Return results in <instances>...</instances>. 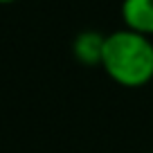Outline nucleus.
<instances>
[{
    "label": "nucleus",
    "mask_w": 153,
    "mask_h": 153,
    "mask_svg": "<svg viewBox=\"0 0 153 153\" xmlns=\"http://www.w3.org/2000/svg\"><path fill=\"white\" fill-rule=\"evenodd\" d=\"M104 48H106V36L97 29H83L74 36L72 41V54L81 65L101 68L104 61Z\"/></svg>",
    "instance_id": "nucleus-2"
},
{
    "label": "nucleus",
    "mask_w": 153,
    "mask_h": 153,
    "mask_svg": "<svg viewBox=\"0 0 153 153\" xmlns=\"http://www.w3.org/2000/svg\"><path fill=\"white\" fill-rule=\"evenodd\" d=\"M120 14L126 29L153 36V0H122Z\"/></svg>",
    "instance_id": "nucleus-3"
},
{
    "label": "nucleus",
    "mask_w": 153,
    "mask_h": 153,
    "mask_svg": "<svg viewBox=\"0 0 153 153\" xmlns=\"http://www.w3.org/2000/svg\"><path fill=\"white\" fill-rule=\"evenodd\" d=\"M149 153H153V151H149Z\"/></svg>",
    "instance_id": "nucleus-5"
},
{
    "label": "nucleus",
    "mask_w": 153,
    "mask_h": 153,
    "mask_svg": "<svg viewBox=\"0 0 153 153\" xmlns=\"http://www.w3.org/2000/svg\"><path fill=\"white\" fill-rule=\"evenodd\" d=\"M11 2H16V0H0V5H11Z\"/></svg>",
    "instance_id": "nucleus-4"
},
{
    "label": "nucleus",
    "mask_w": 153,
    "mask_h": 153,
    "mask_svg": "<svg viewBox=\"0 0 153 153\" xmlns=\"http://www.w3.org/2000/svg\"><path fill=\"white\" fill-rule=\"evenodd\" d=\"M101 70L122 88H142L153 81V41L133 29L106 34Z\"/></svg>",
    "instance_id": "nucleus-1"
}]
</instances>
